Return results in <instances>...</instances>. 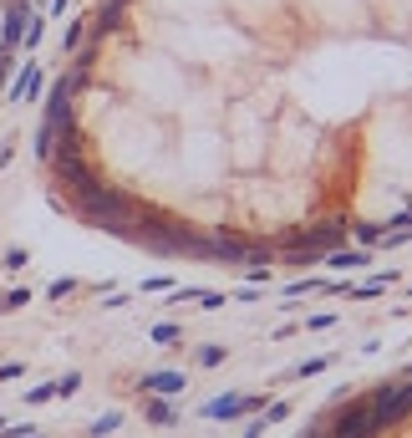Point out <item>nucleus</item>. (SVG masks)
Here are the masks:
<instances>
[{"instance_id": "nucleus-1", "label": "nucleus", "mask_w": 412, "mask_h": 438, "mask_svg": "<svg viewBox=\"0 0 412 438\" xmlns=\"http://www.w3.org/2000/svg\"><path fill=\"white\" fill-rule=\"evenodd\" d=\"M56 153L163 229L305 235L412 204V0H122Z\"/></svg>"}, {"instance_id": "nucleus-2", "label": "nucleus", "mask_w": 412, "mask_h": 438, "mask_svg": "<svg viewBox=\"0 0 412 438\" xmlns=\"http://www.w3.org/2000/svg\"><path fill=\"white\" fill-rule=\"evenodd\" d=\"M16 16H21V0H0V67H6L10 36H16Z\"/></svg>"}]
</instances>
